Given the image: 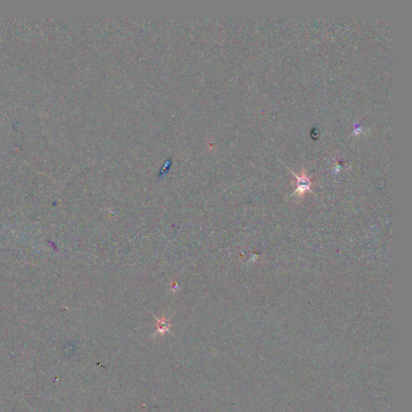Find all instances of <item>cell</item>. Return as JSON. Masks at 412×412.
<instances>
[{
	"mask_svg": "<svg viewBox=\"0 0 412 412\" xmlns=\"http://www.w3.org/2000/svg\"><path fill=\"white\" fill-rule=\"evenodd\" d=\"M158 324H157V331H156L155 335L157 333L163 334L165 332L169 331L170 323L168 320H166L165 318H163L162 320H158Z\"/></svg>",
	"mask_w": 412,
	"mask_h": 412,
	"instance_id": "obj_2",
	"label": "cell"
},
{
	"mask_svg": "<svg viewBox=\"0 0 412 412\" xmlns=\"http://www.w3.org/2000/svg\"><path fill=\"white\" fill-rule=\"evenodd\" d=\"M287 168L290 170V172H292L296 179L295 181L292 182L293 184H296V190L292 195H297V198L299 199H304L307 193H313L312 190V188L314 185L313 181L304 167H302L301 172L299 174L295 173L293 171L290 169L289 167Z\"/></svg>",
	"mask_w": 412,
	"mask_h": 412,
	"instance_id": "obj_1",
	"label": "cell"
}]
</instances>
